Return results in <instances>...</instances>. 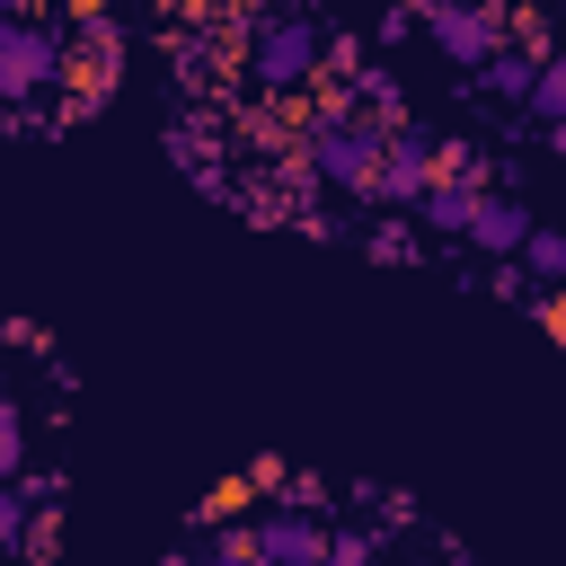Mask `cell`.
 Segmentation results:
<instances>
[{
	"mask_svg": "<svg viewBox=\"0 0 566 566\" xmlns=\"http://www.w3.org/2000/svg\"><path fill=\"white\" fill-rule=\"evenodd\" d=\"M380 133H389L380 115H363L345 88H327V97L310 106V124L292 133V150L310 159V177H318V186L363 195V186H371V168H380Z\"/></svg>",
	"mask_w": 566,
	"mask_h": 566,
	"instance_id": "1",
	"label": "cell"
},
{
	"mask_svg": "<svg viewBox=\"0 0 566 566\" xmlns=\"http://www.w3.org/2000/svg\"><path fill=\"white\" fill-rule=\"evenodd\" d=\"M318 18H301V9H256L248 18V80L265 88V97H292V88H310L318 80Z\"/></svg>",
	"mask_w": 566,
	"mask_h": 566,
	"instance_id": "2",
	"label": "cell"
},
{
	"mask_svg": "<svg viewBox=\"0 0 566 566\" xmlns=\"http://www.w3.org/2000/svg\"><path fill=\"white\" fill-rule=\"evenodd\" d=\"M53 80H62V35L9 9V18H0V106H27V97H44Z\"/></svg>",
	"mask_w": 566,
	"mask_h": 566,
	"instance_id": "3",
	"label": "cell"
},
{
	"mask_svg": "<svg viewBox=\"0 0 566 566\" xmlns=\"http://www.w3.org/2000/svg\"><path fill=\"white\" fill-rule=\"evenodd\" d=\"M424 177H433V133L398 115V124L380 133V168H371V186H363V203H380V212H407V203L424 195Z\"/></svg>",
	"mask_w": 566,
	"mask_h": 566,
	"instance_id": "4",
	"label": "cell"
},
{
	"mask_svg": "<svg viewBox=\"0 0 566 566\" xmlns=\"http://www.w3.org/2000/svg\"><path fill=\"white\" fill-rule=\"evenodd\" d=\"M416 9H424V35L442 44L451 71H478V62L504 44V9H495V0H416Z\"/></svg>",
	"mask_w": 566,
	"mask_h": 566,
	"instance_id": "5",
	"label": "cell"
},
{
	"mask_svg": "<svg viewBox=\"0 0 566 566\" xmlns=\"http://www.w3.org/2000/svg\"><path fill=\"white\" fill-rule=\"evenodd\" d=\"M318 548H327V531H318V513H301V504H274V513L248 522V557H256V566H318Z\"/></svg>",
	"mask_w": 566,
	"mask_h": 566,
	"instance_id": "6",
	"label": "cell"
},
{
	"mask_svg": "<svg viewBox=\"0 0 566 566\" xmlns=\"http://www.w3.org/2000/svg\"><path fill=\"white\" fill-rule=\"evenodd\" d=\"M478 195H486V186H469V177H442V168H433V177H424V195L407 203V221H416L424 239H460V230H469V212H478Z\"/></svg>",
	"mask_w": 566,
	"mask_h": 566,
	"instance_id": "7",
	"label": "cell"
},
{
	"mask_svg": "<svg viewBox=\"0 0 566 566\" xmlns=\"http://www.w3.org/2000/svg\"><path fill=\"white\" fill-rule=\"evenodd\" d=\"M522 230H531V203H522V195H513V186H486V195H478V212H469V230H460V239H469V248H478V256H513V248H522Z\"/></svg>",
	"mask_w": 566,
	"mask_h": 566,
	"instance_id": "8",
	"label": "cell"
},
{
	"mask_svg": "<svg viewBox=\"0 0 566 566\" xmlns=\"http://www.w3.org/2000/svg\"><path fill=\"white\" fill-rule=\"evenodd\" d=\"M531 62H539V53H522V44H495V53L478 62V88H486V97H504V106H522V88H531Z\"/></svg>",
	"mask_w": 566,
	"mask_h": 566,
	"instance_id": "9",
	"label": "cell"
},
{
	"mask_svg": "<svg viewBox=\"0 0 566 566\" xmlns=\"http://www.w3.org/2000/svg\"><path fill=\"white\" fill-rule=\"evenodd\" d=\"M363 256H380V265H416V256H424V230H416L407 212H380V221L363 230Z\"/></svg>",
	"mask_w": 566,
	"mask_h": 566,
	"instance_id": "10",
	"label": "cell"
},
{
	"mask_svg": "<svg viewBox=\"0 0 566 566\" xmlns=\"http://www.w3.org/2000/svg\"><path fill=\"white\" fill-rule=\"evenodd\" d=\"M513 265H522L531 283H557V274H566V230H548V221L531 212V230H522V248H513Z\"/></svg>",
	"mask_w": 566,
	"mask_h": 566,
	"instance_id": "11",
	"label": "cell"
},
{
	"mask_svg": "<svg viewBox=\"0 0 566 566\" xmlns=\"http://www.w3.org/2000/svg\"><path fill=\"white\" fill-rule=\"evenodd\" d=\"M522 106H531L539 124H566V62H557V53H539V62H531V88H522Z\"/></svg>",
	"mask_w": 566,
	"mask_h": 566,
	"instance_id": "12",
	"label": "cell"
},
{
	"mask_svg": "<svg viewBox=\"0 0 566 566\" xmlns=\"http://www.w3.org/2000/svg\"><path fill=\"white\" fill-rule=\"evenodd\" d=\"M371 557H380V531H363V522L327 531V548H318V566H371Z\"/></svg>",
	"mask_w": 566,
	"mask_h": 566,
	"instance_id": "13",
	"label": "cell"
},
{
	"mask_svg": "<svg viewBox=\"0 0 566 566\" xmlns=\"http://www.w3.org/2000/svg\"><path fill=\"white\" fill-rule=\"evenodd\" d=\"M27 469V407L0 389V478H18Z\"/></svg>",
	"mask_w": 566,
	"mask_h": 566,
	"instance_id": "14",
	"label": "cell"
},
{
	"mask_svg": "<svg viewBox=\"0 0 566 566\" xmlns=\"http://www.w3.org/2000/svg\"><path fill=\"white\" fill-rule=\"evenodd\" d=\"M18 531H27V486L0 478V557H18Z\"/></svg>",
	"mask_w": 566,
	"mask_h": 566,
	"instance_id": "15",
	"label": "cell"
},
{
	"mask_svg": "<svg viewBox=\"0 0 566 566\" xmlns=\"http://www.w3.org/2000/svg\"><path fill=\"white\" fill-rule=\"evenodd\" d=\"M203 531H212V522H203ZM203 557H212V566H248V531H212Z\"/></svg>",
	"mask_w": 566,
	"mask_h": 566,
	"instance_id": "16",
	"label": "cell"
},
{
	"mask_svg": "<svg viewBox=\"0 0 566 566\" xmlns=\"http://www.w3.org/2000/svg\"><path fill=\"white\" fill-rule=\"evenodd\" d=\"M407 35H416V9L389 0V9H380V44H407Z\"/></svg>",
	"mask_w": 566,
	"mask_h": 566,
	"instance_id": "17",
	"label": "cell"
},
{
	"mask_svg": "<svg viewBox=\"0 0 566 566\" xmlns=\"http://www.w3.org/2000/svg\"><path fill=\"white\" fill-rule=\"evenodd\" d=\"M0 336H9L18 354H44V327H35V318H0Z\"/></svg>",
	"mask_w": 566,
	"mask_h": 566,
	"instance_id": "18",
	"label": "cell"
},
{
	"mask_svg": "<svg viewBox=\"0 0 566 566\" xmlns=\"http://www.w3.org/2000/svg\"><path fill=\"white\" fill-rule=\"evenodd\" d=\"M283 478H292V469H283L274 451H256V460H248V486H283Z\"/></svg>",
	"mask_w": 566,
	"mask_h": 566,
	"instance_id": "19",
	"label": "cell"
},
{
	"mask_svg": "<svg viewBox=\"0 0 566 566\" xmlns=\"http://www.w3.org/2000/svg\"><path fill=\"white\" fill-rule=\"evenodd\" d=\"M9 9H18V0H0V18H9Z\"/></svg>",
	"mask_w": 566,
	"mask_h": 566,
	"instance_id": "20",
	"label": "cell"
},
{
	"mask_svg": "<svg viewBox=\"0 0 566 566\" xmlns=\"http://www.w3.org/2000/svg\"><path fill=\"white\" fill-rule=\"evenodd\" d=\"M407 9H416V0H407Z\"/></svg>",
	"mask_w": 566,
	"mask_h": 566,
	"instance_id": "21",
	"label": "cell"
}]
</instances>
